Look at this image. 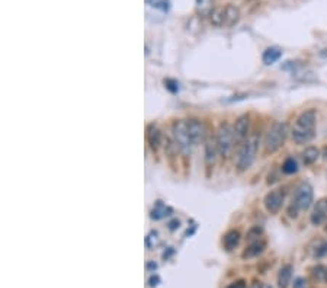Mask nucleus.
Returning a JSON list of instances; mask_svg holds the SVG:
<instances>
[{
  "label": "nucleus",
  "mask_w": 327,
  "mask_h": 288,
  "mask_svg": "<svg viewBox=\"0 0 327 288\" xmlns=\"http://www.w3.org/2000/svg\"><path fill=\"white\" fill-rule=\"evenodd\" d=\"M315 120L317 113L314 109H307L297 118L292 127V140L297 144H307L315 136Z\"/></svg>",
  "instance_id": "1"
},
{
  "label": "nucleus",
  "mask_w": 327,
  "mask_h": 288,
  "mask_svg": "<svg viewBox=\"0 0 327 288\" xmlns=\"http://www.w3.org/2000/svg\"><path fill=\"white\" fill-rule=\"evenodd\" d=\"M288 134V126L285 123H277L269 128L264 140V147L266 153H275L279 150Z\"/></svg>",
  "instance_id": "2"
},
{
  "label": "nucleus",
  "mask_w": 327,
  "mask_h": 288,
  "mask_svg": "<svg viewBox=\"0 0 327 288\" xmlns=\"http://www.w3.org/2000/svg\"><path fill=\"white\" fill-rule=\"evenodd\" d=\"M257 149H259V138H257V136H252L243 143V146L240 147L239 156H237V169L240 172L247 170L252 166L254 159H256Z\"/></svg>",
  "instance_id": "3"
},
{
  "label": "nucleus",
  "mask_w": 327,
  "mask_h": 288,
  "mask_svg": "<svg viewBox=\"0 0 327 288\" xmlns=\"http://www.w3.org/2000/svg\"><path fill=\"white\" fill-rule=\"evenodd\" d=\"M217 146H218V151H220V156L227 157L233 147H234V143H236V137H234V128L230 126L228 123H223L220 124L218 130H217Z\"/></svg>",
  "instance_id": "4"
},
{
  "label": "nucleus",
  "mask_w": 327,
  "mask_h": 288,
  "mask_svg": "<svg viewBox=\"0 0 327 288\" xmlns=\"http://www.w3.org/2000/svg\"><path fill=\"white\" fill-rule=\"evenodd\" d=\"M313 197H314V192H313V187L308 184V182H302L301 185L297 188L295 191V195H294V200H292V205L291 208H294V214L297 217V211H305L311 207L313 204Z\"/></svg>",
  "instance_id": "5"
},
{
  "label": "nucleus",
  "mask_w": 327,
  "mask_h": 288,
  "mask_svg": "<svg viewBox=\"0 0 327 288\" xmlns=\"http://www.w3.org/2000/svg\"><path fill=\"white\" fill-rule=\"evenodd\" d=\"M172 133H173V137H175V143H176L177 147L180 149V151L185 153V154H189L193 143L189 137L188 121H185V120L175 121L173 126H172Z\"/></svg>",
  "instance_id": "6"
},
{
  "label": "nucleus",
  "mask_w": 327,
  "mask_h": 288,
  "mask_svg": "<svg viewBox=\"0 0 327 288\" xmlns=\"http://www.w3.org/2000/svg\"><path fill=\"white\" fill-rule=\"evenodd\" d=\"M284 200H285V195L281 189H274L271 191L269 194H266L265 197L264 204L266 211L271 214H277L279 213V210L282 208L284 205Z\"/></svg>",
  "instance_id": "7"
},
{
  "label": "nucleus",
  "mask_w": 327,
  "mask_h": 288,
  "mask_svg": "<svg viewBox=\"0 0 327 288\" xmlns=\"http://www.w3.org/2000/svg\"><path fill=\"white\" fill-rule=\"evenodd\" d=\"M189 137L193 144H198L207 137V127L200 120H189L188 121Z\"/></svg>",
  "instance_id": "8"
},
{
  "label": "nucleus",
  "mask_w": 327,
  "mask_h": 288,
  "mask_svg": "<svg viewBox=\"0 0 327 288\" xmlns=\"http://www.w3.org/2000/svg\"><path fill=\"white\" fill-rule=\"evenodd\" d=\"M311 223L314 225L323 224L327 220V198H321L315 202L314 208L311 211V217H310Z\"/></svg>",
  "instance_id": "9"
},
{
  "label": "nucleus",
  "mask_w": 327,
  "mask_h": 288,
  "mask_svg": "<svg viewBox=\"0 0 327 288\" xmlns=\"http://www.w3.org/2000/svg\"><path fill=\"white\" fill-rule=\"evenodd\" d=\"M234 137L236 141H243L247 137V133H249V128H250V117L249 115H241L239 120L236 121L234 124Z\"/></svg>",
  "instance_id": "10"
},
{
  "label": "nucleus",
  "mask_w": 327,
  "mask_h": 288,
  "mask_svg": "<svg viewBox=\"0 0 327 288\" xmlns=\"http://www.w3.org/2000/svg\"><path fill=\"white\" fill-rule=\"evenodd\" d=\"M217 154H220L217 140L215 138H208L205 144V164L207 167H213L217 160Z\"/></svg>",
  "instance_id": "11"
},
{
  "label": "nucleus",
  "mask_w": 327,
  "mask_h": 288,
  "mask_svg": "<svg viewBox=\"0 0 327 288\" xmlns=\"http://www.w3.org/2000/svg\"><path fill=\"white\" fill-rule=\"evenodd\" d=\"M240 21V11L234 5H227L224 8V26H234Z\"/></svg>",
  "instance_id": "12"
},
{
  "label": "nucleus",
  "mask_w": 327,
  "mask_h": 288,
  "mask_svg": "<svg viewBox=\"0 0 327 288\" xmlns=\"http://www.w3.org/2000/svg\"><path fill=\"white\" fill-rule=\"evenodd\" d=\"M265 248H266V243H265L264 240H254L250 243V246H247L246 248V251L243 252V258L244 259H250V258H256V256H259L262 252L265 251Z\"/></svg>",
  "instance_id": "13"
},
{
  "label": "nucleus",
  "mask_w": 327,
  "mask_h": 288,
  "mask_svg": "<svg viewBox=\"0 0 327 288\" xmlns=\"http://www.w3.org/2000/svg\"><path fill=\"white\" fill-rule=\"evenodd\" d=\"M147 140H149V144L153 150H157V147L160 146L162 143V134H160V130L157 128V126L151 124L147 128Z\"/></svg>",
  "instance_id": "14"
},
{
  "label": "nucleus",
  "mask_w": 327,
  "mask_h": 288,
  "mask_svg": "<svg viewBox=\"0 0 327 288\" xmlns=\"http://www.w3.org/2000/svg\"><path fill=\"white\" fill-rule=\"evenodd\" d=\"M282 57V50L278 48V47H269L264 51V55H262V62L265 64H274L277 63L278 60Z\"/></svg>",
  "instance_id": "15"
},
{
  "label": "nucleus",
  "mask_w": 327,
  "mask_h": 288,
  "mask_svg": "<svg viewBox=\"0 0 327 288\" xmlns=\"http://www.w3.org/2000/svg\"><path fill=\"white\" fill-rule=\"evenodd\" d=\"M240 242V233L237 230H230L227 232L226 236L223 239V245L226 248L227 251H233L236 249V246L239 245Z\"/></svg>",
  "instance_id": "16"
},
{
  "label": "nucleus",
  "mask_w": 327,
  "mask_h": 288,
  "mask_svg": "<svg viewBox=\"0 0 327 288\" xmlns=\"http://www.w3.org/2000/svg\"><path fill=\"white\" fill-rule=\"evenodd\" d=\"M291 278H292V266L291 265L282 266L281 271H279V275H278V285H279V288L288 287Z\"/></svg>",
  "instance_id": "17"
},
{
  "label": "nucleus",
  "mask_w": 327,
  "mask_h": 288,
  "mask_svg": "<svg viewBox=\"0 0 327 288\" xmlns=\"http://www.w3.org/2000/svg\"><path fill=\"white\" fill-rule=\"evenodd\" d=\"M167 213H170V208L166 207L162 201H157L156 205H154L153 210H151L150 217L153 218V220H162V218H164L166 215H169Z\"/></svg>",
  "instance_id": "18"
},
{
  "label": "nucleus",
  "mask_w": 327,
  "mask_h": 288,
  "mask_svg": "<svg viewBox=\"0 0 327 288\" xmlns=\"http://www.w3.org/2000/svg\"><path fill=\"white\" fill-rule=\"evenodd\" d=\"M318 157H320V150L317 147L311 146V147H307L305 150L302 151V162H304V164H307V166H310V164L317 162Z\"/></svg>",
  "instance_id": "19"
},
{
  "label": "nucleus",
  "mask_w": 327,
  "mask_h": 288,
  "mask_svg": "<svg viewBox=\"0 0 327 288\" xmlns=\"http://www.w3.org/2000/svg\"><path fill=\"white\" fill-rule=\"evenodd\" d=\"M197 9L201 15L210 16L214 11V0H197Z\"/></svg>",
  "instance_id": "20"
},
{
  "label": "nucleus",
  "mask_w": 327,
  "mask_h": 288,
  "mask_svg": "<svg viewBox=\"0 0 327 288\" xmlns=\"http://www.w3.org/2000/svg\"><path fill=\"white\" fill-rule=\"evenodd\" d=\"M210 22L214 26H224V8H215L210 15Z\"/></svg>",
  "instance_id": "21"
},
{
  "label": "nucleus",
  "mask_w": 327,
  "mask_h": 288,
  "mask_svg": "<svg viewBox=\"0 0 327 288\" xmlns=\"http://www.w3.org/2000/svg\"><path fill=\"white\" fill-rule=\"evenodd\" d=\"M297 170H298V164L295 162V159L294 157L285 159V162L282 164V172L287 175H292V174H297Z\"/></svg>",
  "instance_id": "22"
},
{
  "label": "nucleus",
  "mask_w": 327,
  "mask_h": 288,
  "mask_svg": "<svg viewBox=\"0 0 327 288\" xmlns=\"http://www.w3.org/2000/svg\"><path fill=\"white\" fill-rule=\"evenodd\" d=\"M149 2H153V5H150L153 8H159V9H162V11H167V9H169L166 0H149Z\"/></svg>",
  "instance_id": "23"
},
{
  "label": "nucleus",
  "mask_w": 327,
  "mask_h": 288,
  "mask_svg": "<svg viewBox=\"0 0 327 288\" xmlns=\"http://www.w3.org/2000/svg\"><path fill=\"white\" fill-rule=\"evenodd\" d=\"M327 255V242L324 243H321L318 248H317V251H315V258H323V256H326Z\"/></svg>",
  "instance_id": "24"
},
{
  "label": "nucleus",
  "mask_w": 327,
  "mask_h": 288,
  "mask_svg": "<svg viewBox=\"0 0 327 288\" xmlns=\"http://www.w3.org/2000/svg\"><path fill=\"white\" fill-rule=\"evenodd\" d=\"M260 233H262V230H260L259 227H254V228H252V230L249 232V235H247V239H249V240H253V239H259Z\"/></svg>",
  "instance_id": "25"
},
{
  "label": "nucleus",
  "mask_w": 327,
  "mask_h": 288,
  "mask_svg": "<svg viewBox=\"0 0 327 288\" xmlns=\"http://www.w3.org/2000/svg\"><path fill=\"white\" fill-rule=\"evenodd\" d=\"M226 288H246V281H243V279H239V281H236V282H233V284H230L228 287Z\"/></svg>",
  "instance_id": "26"
},
{
  "label": "nucleus",
  "mask_w": 327,
  "mask_h": 288,
  "mask_svg": "<svg viewBox=\"0 0 327 288\" xmlns=\"http://www.w3.org/2000/svg\"><path fill=\"white\" fill-rule=\"evenodd\" d=\"M294 288H305V281L302 279V278H298L297 281H295V285Z\"/></svg>",
  "instance_id": "27"
},
{
  "label": "nucleus",
  "mask_w": 327,
  "mask_h": 288,
  "mask_svg": "<svg viewBox=\"0 0 327 288\" xmlns=\"http://www.w3.org/2000/svg\"><path fill=\"white\" fill-rule=\"evenodd\" d=\"M156 282H159V278H157V276H151V278H150V285H151V287L157 285Z\"/></svg>",
  "instance_id": "28"
},
{
  "label": "nucleus",
  "mask_w": 327,
  "mask_h": 288,
  "mask_svg": "<svg viewBox=\"0 0 327 288\" xmlns=\"http://www.w3.org/2000/svg\"><path fill=\"white\" fill-rule=\"evenodd\" d=\"M176 224H179V221H173V223H170V228L175 230V228H176Z\"/></svg>",
  "instance_id": "29"
},
{
  "label": "nucleus",
  "mask_w": 327,
  "mask_h": 288,
  "mask_svg": "<svg viewBox=\"0 0 327 288\" xmlns=\"http://www.w3.org/2000/svg\"><path fill=\"white\" fill-rule=\"evenodd\" d=\"M250 288H262V284H260V282H256V284H253Z\"/></svg>",
  "instance_id": "30"
},
{
  "label": "nucleus",
  "mask_w": 327,
  "mask_h": 288,
  "mask_svg": "<svg viewBox=\"0 0 327 288\" xmlns=\"http://www.w3.org/2000/svg\"><path fill=\"white\" fill-rule=\"evenodd\" d=\"M323 157H324V159L327 160V147H324V149H323Z\"/></svg>",
  "instance_id": "31"
},
{
  "label": "nucleus",
  "mask_w": 327,
  "mask_h": 288,
  "mask_svg": "<svg viewBox=\"0 0 327 288\" xmlns=\"http://www.w3.org/2000/svg\"><path fill=\"white\" fill-rule=\"evenodd\" d=\"M324 278H326V281H327V269H326V272H324Z\"/></svg>",
  "instance_id": "32"
}]
</instances>
